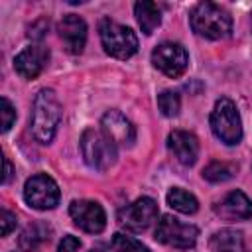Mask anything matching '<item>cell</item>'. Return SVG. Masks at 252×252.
I'll return each instance as SVG.
<instances>
[{"label":"cell","mask_w":252,"mask_h":252,"mask_svg":"<svg viewBox=\"0 0 252 252\" xmlns=\"http://www.w3.org/2000/svg\"><path fill=\"white\" fill-rule=\"evenodd\" d=\"M59 122H61V104L55 91L41 89L32 104V118H30L32 136L39 144H49L55 138Z\"/></svg>","instance_id":"6da1fadb"},{"label":"cell","mask_w":252,"mask_h":252,"mask_svg":"<svg viewBox=\"0 0 252 252\" xmlns=\"http://www.w3.org/2000/svg\"><path fill=\"white\" fill-rule=\"evenodd\" d=\"M191 28L201 37H207V39H224L232 32V18L219 4L201 2L191 12Z\"/></svg>","instance_id":"7a4b0ae2"},{"label":"cell","mask_w":252,"mask_h":252,"mask_svg":"<svg viewBox=\"0 0 252 252\" xmlns=\"http://www.w3.org/2000/svg\"><path fill=\"white\" fill-rule=\"evenodd\" d=\"M81 154L89 167L106 171L116 161V144L102 130L89 128L81 136Z\"/></svg>","instance_id":"3957f363"},{"label":"cell","mask_w":252,"mask_h":252,"mask_svg":"<svg viewBox=\"0 0 252 252\" xmlns=\"http://www.w3.org/2000/svg\"><path fill=\"white\" fill-rule=\"evenodd\" d=\"M211 128L215 136L226 146H234L242 140V120L236 104L230 98L222 96L215 102L211 112Z\"/></svg>","instance_id":"277c9868"},{"label":"cell","mask_w":252,"mask_h":252,"mask_svg":"<svg viewBox=\"0 0 252 252\" xmlns=\"http://www.w3.org/2000/svg\"><path fill=\"white\" fill-rule=\"evenodd\" d=\"M98 32H100L102 47L108 55H112L116 59H128L138 51V37L130 28H126L110 18H102Z\"/></svg>","instance_id":"5b68a950"},{"label":"cell","mask_w":252,"mask_h":252,"mask_svg":"<svg viewBox=\"0 0 252 252\" xmlns=\"http://www.w3.org/2000/svg\"><path fill=\"white\" fill-rule=\"evenodd\" d=\"M199 236V230L195 224H187L181 222L179 219L171 217V215H163L161 220H158L156 226V240L179 250H189L195 246Z\"/></svg>","instance_id":"8992f818"},{"label":"cell","mask_w":252,"mask_h":252,"mask_svg":"<svg viewBox=\"0 0 252 252\" xmlns=\"http://www.w3.org/2000/svg\"><path fill=\"white\" fill-rule=\"evenodd\" d=\"M24 199L32 209L49 211L55 209L59 203V187L45 173L32 175L24 185Z\"/></svg>","instance_id":"52a82bcc"},{"label":"cell","mask_w":252,"mask_h":252,"mask_svg":"<svg viewBox=\"0 0 252 252\" xmlns=\"http://www.w3.org/2000/svg\"><path fill=\"white\" fill-rule=\"evenodd\" d=\"M152 63L158 71L175 79V77H181L187 71L189 55H187V51L181 43L163 41L152 51Z\"/></svg>","instance_id":"ba28073f"},{"label":"cell","mask_w":252,"mask_h":252,"mask_svg":"<svg viewBox=\"0 0 252 252\" xmlns=\"http://www.w3.org/2000/svg\"><path fill=\"white\" fill-rule=\"evenodd\" d=\"M156 219H158V205L150 197H140L134 203L126 205L118 213L120 224L126 226L128 230H134V232L146 230L148 226H152L156 222Z\"/></svg>","instance_id":"9c48e42d"},{"label":"cell","mask_w":252,"mask_h":252,"mask_svg":"<svg viewBox=\"0 0 252 252\" xmlns=\"http://www.w3.org/2000/svg\"><path fill=\"white\" fill-rule=\"evenodd\" d=\"M69 215L73 219V222L83 228L85 232H102L106 226V215L104 209L96 203V201H89V199H79L73 201L69 205Z\"/></svg>","instance_id":"30bf717a"},{"label":"cell","mask_w":252,"mask_h":252,"mask_svg":"<svg viewBox=\"0 0 252 252\" xmlns=\"http://www.w3.org/2000/svg\"><path fill=\"white\" fill-rule=\"evenodd\" d=\"M100 130L118 146H132L136 140V128L134 124L118 110H108L100 118Z\"/></svg>","instance_id":"8fae6325"},{"label":"cell","mask_w":252,"mask_h":252,"mask_svg":"<svg viewBox=\"0 0 252 252\" xmlns=\"http://www.w3.org/2000/svg\"><path fill=\"white\" fill-rule=\"evenodd\" d=\"M49 61V51L43 45H30L26 49H22L16 59H14V69L20 77L24 79H35L47 65Z\"/></svg>","instance_id":"7c38bea8"},{"label":"cell","mask_w":252,"mask_h":252,"mask_svg":"<svg viewBox=\"0 0 252 252\" xmlns=\"http://www.w3.org/2000/svg\"><path fill=\"white\" fill-rule=\"evenodd\" d=\"M59 35L67 47L69 53L73 55H79L83 49H85V43H87V24L81 16L77 14H67L61 18L59 22Z\"/></svg>","instance_id":"4fadbf2b"},{"label":"cell","mask_w":252,"mask_h":252,"mask_svg":"<svg viewBox=\"0 0 252 252\" xmlns=\"http://www.w3.org/2000/svg\"><path fill=\"white\" fill-rule=\"evenodd\" d=\"M215 213L224 219V220H246L252 217V201L242 193V191H230L226 193L217 205H215Z\"/></svg>","instance_id":"5bb4252c"},{"label":"cell","mask_w":252,"mask_h":252,"mask_svg":"<svg viewBox=\"0 0 252 252\" xmlns=\"http://www.w3.org/2000/svg\"><path fill=\"white\" fill-rule=\"evenodd\" d=\"M167 148L175 156V159L183 165H193L199 156V142L195 134L187 130H173L167 136Z\"/></svg>","instance_id":"9a60e30c"},{"label":"cell","mask_w":252,"mask_h":252,"mask_svg":"<svg viewBox=\"0 0 252 252\" xmlns=\"http://www.w3.org/2000/svg\"><path fill=\"white\" fill-rule=\"evenodd\" d=\"M211 248L215 252H244V236L234 228H220L211 236Z\"/></svg>","instance_id":"2e32d148"},{"label":"cell","mask_w":252,"mask_h":252,"mask_svg":"<svg viewBox=\"0 0 252 252\" xmlns=\"http://www.w3.org/2000/svg\"><path fill=\"white\" fill-rule=\"evenodd\" d=\"M134 14H136V20H138V24L146 35L154 33V30L161 24V10L158 8L156 2H148V0L136 2Z\"/></svg>","instance_id":"e0dca14e"},{"label":"cell","mask_w":252,"mask_h":252,"mask_svg":"<svg viewBox=\"0 0 252 252\" xmlns=\"http://www.w3.org/2000/svg\"><path fill=\"white\" fill-rule=\"evenodd\" d=\"M167 205L171 209H175L177 213H183V215H193L199 209V201L195 199V195L185 191V189H181V187H171L169 189Z\"/></svg>","instance_id":"ac0fdd59"},{"label":"cell","mask_w":252,"mask_h":252,"mask_svg":"<svg viewBox=\"0 0 252 252\" xmlns=\"http://www.w3.org/2000/svg\"><path fill=\"white\" fill-rule=\"evenodd\" d=\"M45 240H49V228H47L45 224H41V222H35V224H30V226L22 232V236H20V246H22V250L32 252V250H35L37 246H41Z\"/></svg>","instance_id":"d6986e66"},{"label":"cell","mask_w":252,"mask_h":252,"mask_svg":"<svg viewBox=\"0 0 252 252\" xmlns=\"http://www.w3.org/2000/svg\"><path fill=\"white\" fill-rule=\"evenodd\" d=\"M234 173H236V165L226 163V161H211V163L203 169V177H205L207 181H213V183L228 181V179H232Z\"/></svg>","instance_id":"ffe728a7"},{"label":"cell","mask_w":252,"mask_h":252,"mask_svg":"<svg viewBox=\"0 0 252 252\" xmlns=\"http://www.w3.org/2000/svg\"><path fill=\"white\" fill-rule=\"evenodd\" d=\"M158 108L161 110L163 116L171 118V116H177L179 114V108H181V98L177 93L173 91H163L158 94Z\"/></svg>","instance_id":"44dd1931"},{"label":"cell","mask_w":252,"mask_h":252,"mask_svg":"<svg viewBox=\"0 0 252 252\" xmlns=\"http://www.w3.org/2000/svg\"><path fill=\"white\" fill-rule=\"evenodd\" d=\"M112 252H150V250L140 240L126 236L122 232H116L112 236Z\"/></svg>","instance_id":"7402d4cb"},{"label":"cell","mask_w":252,"mask_h":252,"mask_svg":"<svg viewBox=\"0 0 252 252\" xmlns=\"http://www.w3.org/2000/svg\"><path fill=\"white\" fill-rule=\"evenodd\" d=\"M0 114H2V132H8L16 122V108L6 96L0 98Z\"/></svg>","instance_id":"603a6c76"},{"label":"cell","mask_w":252,"mask_h":252,"mask_svg":"<svg viewBox=\"0 0 252 252\" xmlns=\"http://www.w3.org/2000/svg\"><path fill=\"white\" fill-rule=\"evenodd\" d=\"M16 215L14 213H10V211H6V209H2L0 211V226H2V236H8L14 228H16Z\"/></svg>","instance_id":"cb8c5ba5"},{"label":"cell","mask_w":252,"mask_h":252,"mask_svg":"<svg viewBox=\"0 0 252 252\" xmlns=\"http://www.w3.org/2000/svg\"><path fill=\"white\" fill-rule=\"evenodd\" d=\"M79 248H81V240L77 236H73V234H67L59 242L57 252H79Z\"/></svg>","instance_id":"d4e9b609"},{"label":"cell","mask_w":252,"mask_h":252,"mask_svg":"<svg viewBox=\"0 0 252 252\" xmlns=\"http://www.w3.org/2000/svg\"><path fill=\"white\" fill-rule=\"evenodd\" d=\"M45 32H47V22H45V20H39V22L32 24V28H30V37L41 39V37L45 35Z\"/></svg>","instance_id":"484cf974"},{"label":"cell","mask_w":252,"mask_h":252,"mask_svg":"<svg viewBox=\"0 0 252 252\" xmlns=\"http://www.w3.org/2000/svg\"><path fill=\"white\" fill-rule=\"evenodd\" d=\"M10 177H12V163H10V159H8V158H4V177H2V181H4V183H8V181H10Z\"/></svg>","instance_id":"4316f807"},{"label":"cell","mask_w":252,"mask_h":252,"mask_svg":"<svg viewBox=\"0 0 252 252\" xmlns=\"http://www.w3.org/2000/svg\"><path fill=\"white\" fill-rule=\"evenodd\" d=\"M89 252H100V250H96V248H93V250H89Z\"/></svg>","instance_id":"83f0119b"}]
</instances>
